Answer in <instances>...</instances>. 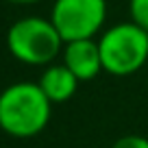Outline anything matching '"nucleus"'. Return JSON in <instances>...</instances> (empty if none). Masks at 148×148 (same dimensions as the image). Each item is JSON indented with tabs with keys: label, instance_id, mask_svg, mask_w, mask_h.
Returning <instances> with one entry per match:
<instances>
[{
	"label": "nucleus",
	"instance_id": "nucleus-6",
	"mask_svg": "<svg viewBox=\"0 0 148 148\" xmlns=\"http://www.w3.org/2000/svg\"><path fill=\"white\" fill-rule=\"evenodd\" d=\"M81 81L65 68L63 63H50L42 70L37 85L42 87L44 96L52 102V105H61L68 102L70 98L76 94Z\"/></svg>",
	"mask_w": 148,
	"mask_h": 148
},
{
	"label": "nucleus",
	"instance_id": "nucleus-2",
	"mask_svg": "<svg viewBox=\"0 0 148 148\" xmlns=\"http://www.w3.org/2000/svg\"><path fill=\"white\" fill-rule=\"evenodd\" d=\"M7 50L24 65H50L63 52V37L50 22V18L26 15L15 20L7 31Z\"/></svg>",
	"mask_w": 148,
	"mask_h": 148
},
{
	"label": "nucleus",
	"instance_id": "nucleus-1",
	"mask_svg": "<svg viewBox=\"0 0 148 148\" xmlns=\"http://www.w3.org/2000/svg\"><path fill=\"white\" fill-rule=\"evenodd\" d=\"M52 102L33 81H18L0 92V131L13 139H31L48 126Z\"/></svg>",
	"mask_w": 148,
	"mask_h": 148
},
{
	"label": "nucleus",
	"instance_id": "nucleus-3",
	"mask_svg": "<svg viewBox=\"0 0 148 148\" xmlns=\"http://www.w3.org/2000/svg\"><path fill=\"white\" fill-rule=\"evenodd\" d=\"M102 72L111 76H131L148 61V31L135 22H120L105 28L98 37Z\"/></svg>",
	"mask_w": 148,
	"mask_h": 148
},
{
	"label": "nucleus",
	"instance_id": "nucleus-9",
	"mask_svg": "<svg viewBox=\"0 0 148 148\" xmlns=\"http://www.w3.org/2000/svg\"><path fill=\"white\" fill-rule=\"evenodd\" d=\"M7 2H11V5H35L39 0H7Z\"/></svg>",
	"mask_w": 148,
	"mask_h": 148
},
{
	"label": "nucleus",
	"instance_id": "nucleus-7",
	"mask_svg": "<svg viewBox=\"0 0 148 148\" xmlns=\"http://www.w3.org/2000/svg\"><path fill=\"white\" fill-rule=\"evenodd\" d=\"M129 15L131 22L148 31V0H129Z\"/></svg>",
	"mask_w": 148,
	"mask_h": 148
},
{
	"label": "nucleus",
	"instance_id": "nucleus-5",
	"mask_svg": "<svg viewBox=\"0 0 148 148\" xmlns=\"http://www.w3.org/2000/svg\"><path fill=\"white\" fill-rule=\"evenodd\" d=\"M61 63L81 81L87 83L94 81L102 72V59H100V48L98 39H76L68 42L61 52Z\"/></svg>",
	"mask_w": 148,
	"mask_h": 148
},
{
	"label": "nucleus",
	"instance_id": "nucleus-8",
	"mask_svg": "<svg viewBox=\"0 0 148 148\" xmlns=\"http://www.w3.org/2000/svg\"><path fill=\"white\" fill-rule=\"evenodd\" d=\"M111 148H148V137L144 135H122Z\"/></svg>",
	"mask_w": 148,
	"mask_h": 148
},
{
	"label": "nucleus",
	"instance_id": "nucleus-4",
	"mask_svg": "<svg viewBox=\"0 0 148 148\" xmlns=\"http://www.w3.org/2000/svg\"><path fill=\"white\" fill-rule=\"evenodd\" d=\"M50 22L65 44L96 39L107 22V0H55Z\"/></svg>",
	"mask_w": 148,
	"mask_h": 148
}]
</instances>
